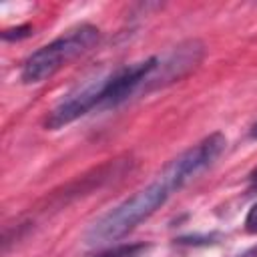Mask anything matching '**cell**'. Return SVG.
Instances as JSON below:
<instances>
[{
  "mask_svg": "<svg viewBox=\"0 0 257 257\" xmlns=\"http://www.w3.org/2000/svg\"><path fill=\"white\" fill-rule=\"evenodd\" d=\"M223 141L225 137L221 133H215L171 161L151 185H147L131 199L122 201L118 207L102 215L96 223H92L84 235L86 245H104L116 241L133 231L141 221L149 219L175 191L187 185L197 173H201L221 155V151L225 149Z\"/></svg>",
  "mask_w": 257,
  "mask_h": 257,
  "instance_id": "1",
  "label": "cell"
},
{
  "mask_svg": "<svg viewBox=\"0 0 257 257\" xmlns=\"http://www.w3.org/2000/svg\"><path fill=\"white\" fill-rule=\"evenodd\" d=\"M98 40V30L90 24H80L68 34L52 40L34 54H30L22 66V80L26 84L42 82L50 78L60 66L86 52Z\"/></svg>",
  "mask_w": 257,
  "mask_h": 257,
  "instance_id": "2",
  "label": "cell"
},
{
  "mask_svg": "<svg viewBox=\"0 0 257 257\" xmlns=\"http://www.w3.org/2000/svg\"><path fill=\"white\" fill-rule=\"evenodd\" d=\"M114 72L108 74H98L90 80H86L82 86L74 88L70 94H66L48 114L46 118V126L48 128H60L72 120H76L78 116H82L84 112H88L92 106L102 104V98L108 90V84L112 80Z\"/></svg>",
  "mask_w": 257,
  "mask_h": 257,
  "instance_id": "3",
  "label": "cell"
},
{
  "mask_svg": "<svg viewBox=\"0 0 257 257\" xmlns=\"http://www.w3.org/2000/svg\"><path fill=\"white\" fill-rule=\"evenodd\" d=\"M147 251V245L143 243H135V245H118L114 249H108L104 253H100L98 257H139L141 253Z\"/></svg>",
  "mask_w": 257,
  "mask_h": 257,
  "instance_id": "4",
  "label": "cell"
},
{
  "mask_svg": "<svg viewBox=\"0 0 257 257\" xmlns=\"http://www.w3.org/2000/svg\"><path fill=\"white\" fill-rule=\"evenodd\" d=\"M30 32H32V28L28 24H24V26H16V28H10V30H4L2 38L4 40H20V38L30 36Z\"/></svg>",
  "mask_w": 257,
  "mask_h": 257,
  "instance_id": "5",
  "label": "cell"
},
{
  "mask_svg": "<svg viewBox=\"0 0 257 257\" xmlns=\"http://www.w3.org/2000/svg\"><path fill=\"white\" fill-rule=\"evenodd\" d=\"M245 229H247V233L257 235V203L249 209V213L245 217Z\"/></svg>",
  "mask_w": 257,
  "mask_h": 257,
  "instance_id": "6",
  "label": "cell"
},
{
  "mask_svg": "<svg viewBox=\"0 0 257 257\" xmlns=\"http://www.w3.org/2000/svg\"><path fill=\"white\" fill-rule=\"evenodd\" d=\"M245 257H257V247H255V249H251V251H249Z\"/></svg>",
  "mask_w": 257,
  "mask_h": 257,
  "instance_id": "7",
  "label": "cell"
},
{
  "mask_svg": "<svg viewBox=\"0 0 257 257\" xmlns=\"http://www.w3.org/2000/svg\"><path fill=\"white\" fill-rule=\"evenodd\" d=\"M251 179H253V181H257V171H255V173L251 175Z\"/></svg>",
  "mask_w": 257,
  "mask_h": 257,
  "instance_id": "8",
  "label": "cell"
},
{
  "mask_svg": "<svg viewBox=\"0 0 257 257\" xmlns=\"http://www.w3.org/2000/svg\"><path fill=\"white\" fill-rule=\"evenodd\" d=\"M253 137H257V124H255V128H253Z\"/></svg>",
  "mask_w": 257,
  "mask_h": 257,
  "instance_id": "9",
  "label": "cell"
}]
</instances>
